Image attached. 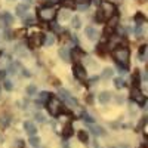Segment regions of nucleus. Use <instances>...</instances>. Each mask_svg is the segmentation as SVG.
I'll return each instance as SVG.
<instances>
[{"label":"nucleus","instance_id":"nucleus-19","mask_svg":"<svg viewBox=\"0 0 148 148\" xmlns=\"http://www.w3.org/2000/svg\"><path fill=\"white\" fill-rule=\"evenodd\" d=\"M80 25H82L80 19H79V18H73V27H74V28H79Z\"/></svg>","mask_w":148,"mask_h":148},{"label":"nucleus","instance_id":"nucleus-14","mask_svg":"<svg viewBox=\"0 0 148 148\" xmlns=\"http://www.w3.org/2000/svg\"><path fill=\"white\" fill-rule=\"evenodd\" d=\"M77 136H79V139H80L82 142H88V139H89V136H88V133H86L84 130H80V132L77 133Z\"/></svg>","mask_w":148,"mask_h":148},{"label":"nucleus","instance_id":"nucleus-24","mask_svg":"<svg viewBox=\"0 0 148 148\" xmlns=\"http://www.w3.org/2000/svg\"><path fill=\"white\" fill-rule=\"evenodd\" d=\"M89 8V3H82V5H77V9H80V10H86Z\"/></svg>","mask_w":148,"mask_h":148},{"label":"nucleus","instance_id":"nucleus-5","mask_svg":"<svg viewBox=\"0 0 148 148\" xmlns=\"http://www.w3.org/2000/svg\"><path fill=\"white\" fill-rule=\"evenodd\" d=\"M45 42V36L43 34H33L31 37H30V47H33V49H36V47H40L42 46V43Z\"/></svg>","mask_w":148,"mask_h":148},{"label":"nucleus","instance_id":"nucleus-17","mask_svg":"<svg viewBox=\"0 0 148 148\" xmlns=\"http://www.w3.org/2000/svg\"><path fill=\"white\" fill-rule=\"evenodd\" d=\"M111 76H113V70H111V68H105L104 73H102V79H110Z\"/></svg>","mask_w":148,"mask_h":148},{"label":"nucleus","instance_id":"nucleus-15","mask_svg":"<svg viewBox=\"0 0 148 148\" xmlns=\"http://www.w3.org/2000/svg\"><path fill=\"white\" fill-rule=\"evenodd\" d=\"M8 64H9V58L8 56H2V58H0V70L6 68Z\"/></svg>","mask_w":148,"mask_h":148},{"label":"nucleus","instance_id":"nucleus-25","mask_svg":"<svg viewBox=\"0 0 148 148\" xmlns=\"http://www.w3.org/2000/svg\"><path fill=\"white\" fill-rule=\"evenodd\" d=\"M40 99H42V101L49 99V93H47V92H42V93H40Z\"/></svg>","mask_w":148,"mask_h":148},{"label":"nucleus","instance_id":"nucleus-35","mask_svg":"<svg viewBox=\"0 0 148 148\" xmlns=\"http://www.w3.org/2000/svg\"><path fill=\"white\" fill-rule=\"evenodd\" d=\"M5 37H6V39H12V33H10V31L5 33Z\"/></svg>","mask_w":148,"mask_h":148},{"label":"nucleus","instance_id":"nucleus-33","mask_svg":"<svg viewBox=\"0 0 148 148\" xmlns=\"http://www.w3.org/2000/svg\"><path fill=\"white\" fill-rule=\"evenodd\" d=\"M98 19H99V21H104V16H102V14H101V10L99 12H98V16H96Z\"/></svg>","mask_w":148,"mask_h":148},{"label":"nucleus","instance_id":"nucleus-11","mask_svg":"<svg viewBox=\"0 0 148 148\" xmlns=\"http://www.w3.org/2000/svg\"><path fill=\"white\" fill-rule=\"evenodd\" d=\"M2 21L6 24V25H9V24H12V21H14V16H12L9 12H5V14L2 15Z\"/></svg>","mask_w":148,"mask_h":148},{"label":"nucleus","instance_id":"nucleus-3","mask_svg":"<svg viewBox=\"0 0 148 148\" xmlns=\"http://www.w3.org/2000/svg\"><path fill=\"white\" fill-rule=\"evenodd\" d=\"M47 110H49V113H51L52 116H58L61 111H62V104H61V101L56 99V98H49Z\"/></svg>","mask_w":148,"mask_h":148},{"label":"nucleus","instance_id":"nucleus-27","mask_svg":"<svg viewBox=\"0 0 148 148\" xmlns=\"http://www.w3.org/2000/svg\"><path fill=\"white\" fill-rule=\"evenodd\" d=\"M64 135H67V136H68V135H71V127H70V126H67V127L64 129Z\"/></svg>","mask_w":148,"mask_h":148},{"label":"nucleus","instance_id":"nucleus-21","mask_svg":"<svg viewBox=\"0 0 148 148\" xmlns=\"http://www.w3.org/2000/svg\"><path fill=\"white\" fill-rule=\"evenodd\" d=\"M24 22H25V25H34V24H36V21H34V18H25V21H24Z\"/></svg>","mask_w":148,"mask_h":148},{"label":"nucleus","instance_id":"nucleus-13","mask_svg":"<svg viewBox=\"0 0 148 148\" xmlns=\"http://www.w3.org/2000/svg\"><path fill=\"white\" fill-rule=\"evenodd\" d=\"M59 56L64 61H70V53H68L67 49H59Z\"/></svg>","mask_w":148,"mask_h":148},{"label":"nucleus","instance_id":"nucleus-16","mask_svg":"<svg viewBox=\"0 0 148 148\" xmlns=\"http://www.w3.org/2000/svg\"><path fill=\"white\" fill-rule=\"evenodd\" d=\"M45 45H47V46H51V45H53L55 43V37L53 36H46V39H45V42H43Z\"/></svg>","mask_w":148,"mask_h":148},{"label":"nucleus","instance_id":"nucleus-7","mask_svg":"<svg viewBox=\"0 0 148 148\" xmlns=\"http://www.w3.org/2000/svg\"><path fill=\"white\" fill-rule=\"evenodd\" d=\"M59 95L64 98V99H65V102H67L68 105H71V107H76V105H77L76 99H73V98H71V95H70V93H68L65 89H59Z\"/></svg>","mask_w":148,"mask_h":148},{"label":"nucleus","instance_id":"nucleus-6","mask_svg":"<svg viewBox=\"0 0 148 148\" xmlns=\"http://www.w3.org/2000/svg\"><path fill=\"white\" fill-rule=\"evenodd\" d=\"M130 96H132V99H135L138 104H144L145 102V95H142V92L139 89H133L130 92Z\"/></svg>","mask_w":148,"mask_h":148},{"label":"nucleus","instance_id":"nucleus-18","mask_svg":"<svg viewBox=\"0 0 148 148\" xmlns=\"http://www.w3.org/2000/svg\"><path fill=\"white\" fill-rule=\"evenodd\" d=\"M25 129H27V132L28 133H34L36 132V127H34V125H33V123H25Z\"/></svg>","mask_w":148,"mask_h":148},{"label":"nucleus","instance_id":"nucleus-12","mask_svg":"<svg viewBox=\"0 0 148 148\" xmlns=\"http://www.w3.org/2000/svg\"><path fill=\"white\" fill-rule=\"evenodd\" d=\"M110 98H111V95H110L108 92H102V93L99 95V101H101L102 104H105V102L110 101Z\"/></svg>","mask_w":148,"mask_h":148},{"label":"nucleus","instance_id":"nucleus-20","mask_svg":"<svg viewBox=\"0 0 148 148\" xmlns=\"http://www.w3.org/2000/svg\"><path fill=\"white\" fill-rule=\"evenodd\" d=\"M12 88H14L12 82H10V80H5V89H6V90H10Z\"/></svg>","mask_w":148,"mask_h":148},{"label":"nucleus","instance_id":"nucleus-30","mask_svg":"<svg viewBox=\"0 0 148 148\" xmlns=\"http://www.w3.org/2000/svg\"><path fill=\"white\" fill-rule=\"evenodd\" d=\"M73 56H74V59H76V61H77V59L80 58V53H79L77 51H74V52H73Z\"/></svg>","mask_w":148,"mask_h":148},{"label":"nucleus","instance_id":"nucleus-31","mask_svg":"<svg viewBox=\"0 0 148 148\" xmlns=\"http://www.w3.org/2000/svg\"><path fill=\"white\" fill-rule=\"evenodd\" d=\"M51 27H52V30H56V31L59 30V25H58L56 22H52V25H51Z\"/></svg>","mask_w":148,"mask_h":148},{"label":"nucleus","instance_id":"nucleus-29","mask_svg":"<svg viewBox=\"0 0 148 148\" xmlns=\"http://www.w3.org/2000/svg\"><path fill=\"white\" fill-rule=\"evenodd\" d=\"M68 16H70V14H68V12H65V10H64V14H61V18H62V19H67Z\"/></svg>","mask_w":148,"mask_h":148},{"label":"nucleus","instance_id":"nucleus-4","mask_svg":"<svg viewBox=\"0 0 148 148\" xmlns=\"http://www.w3.org/2000/svg\"><path fill=\"white\" fill-rule=\"evenodd\" d=\"M55 14H56V12H55L53 8H51V6L40 8V10H39V16H40L42 21H52L53 16H55Z\"/></svg>","mask_w":148,"mask_h":148},{"label":"nucleus","instance_id":"nucleus-23","mask_svg":"<svg viewBox=\"0 0 148 148\" xmlns=\"http://www.w3.org/2000/svg\"><path fill=\"white\" fill-rule=\"evenodd\" d=\"M27 93L28 95H34L36 93V86H28V88H27Z\"/></svg>","mask_w":148,"mask_h":148},{"label":"nucleus","instance_id":"nucleus-1","mask_svg":"<svg viewBox=\"0 0 148 148\" xmlns=\"http://www.w3.org/2000/svg\"><path fill=\"white\" fill-rule=\"evenodd\" d=\"M114 58L119 62V65H125L126 67L127 62H129V51L126 47H119V49L114 51Z\"/></svg>","mask_w":148,"mask_h":148},{"label":"nucleus","instance_id":"nucleus-9","mask_svg":"<svg viewBox=\"0 0 148 148\" xmlns=\"http://www.w3.org/2000/svg\"><path fill=\"white\" fill-rule=\"evenodd\" d=\"M86 36H88L90 40H96V37H98V31H96L93 27H88V28H86Z\"/></svg>","mask_w":148,"mask_h":148},{"label":"nucleus","instance_id":"nucleus-2","mask_svg":"<svg viewBox=\"0 0 148 148\" xmlns=\"http://www.w3.org/2000/svg\"><path fill=\"white\" fill-rule=\"evenodd\" d=\"M101 14H102L104 19L111 18L113 15H116V8H114V5L111 3V2H108V0H102V2H101Z\"/></svg>","mask_w":148,"mask_h":148},{"label":"nucleus","instance_id":"nucleus-22","mask_svg":"<svg viewBox=\"0 0 148 148\" xmlns=\"http://www.w3.org/2000/svg\"><path fill=\"white\" fill-rule=\"evenodd\" d=\"M145 51H147V46H142V47H141V52H139L141 61H145Z\"/></svg>","mask_w":148,"mask_h":148},{"label":"nucleus","instance_id":"nucleus-36","mask_svg":"<svg viewBox=\"0 0 148 148\" xmlns=\"http://www.w3.org/2000/svg\"><path fill=\"white\" fill-rule=\"evenodd\" d=\"M25 2H27V3H31V0H25Z\"/></svg>","mask_w":148,"mask_h":148},{"label":"nucleus","instance_id":"nucleus-32","mask_svg":"<svg viewBox=\"0 0 148 148\" xmlns=\"http://www.w3.org/2000/svg\"><path fill=\"white\" fill-rule=\"evenodd\" d=\"M30 142H31V145H34V147H37V145H39V141H37L36 138H33V139H31Z\"/></svg>","mask_w":148,"mask_h":148},{"label":"nucleus","instance_id":"nucleus-28","mask_svg":"<svg viewBox=\"0 0 148 148\" xmlns=\"http://www.w3.org/2000/svg\"><path fill=\"white\" fill-rule=\"evenodd\" d=\"M136 34H138V37H142V34H144V30H142L141 27H138V30H136Z\"/></svg>","mask_w":148,"mask_h":148},{"label":"nucleus","instance_id":"nucleus-34","mask_svg":"<svg viewBox=\"0 0 148 148\" xmlns=\"http://www.w3.org/2000/svg\"><path fill=\"white\" fill-rule=\"evenodd\" d=\"M77 5H82V3H89V0H76Z\"/></svg>","mask_w":148,"mask_h":148},{"label":"nucleus","instance_id":"nucleus-10","mask_svg":"<svg viewBox=\"0 0 148 148\" xmlns=\"http://www.w3.org/2000/svg\"><path fill=\"white\" fill-rule=\"evenodd\" d=\"M27 5H18L16 6V15L18 16H24V15H25V12H27Z\"/></svg>","mask_w":148,"mask_h":148},{"label":"nucleus","instance_id":"nucleus-26","mask_svg":"<svg viewBox=\"0 0 148 148\" xmlns=\"http://www.w3.org/2000/svg\"><path fill=\"white\" fill-rule=\"evenodd\" d=\"M114 83H116L117 88H123V80H121V79H116V80H114Z\"/></svg>","mask_w":148,"mask_h":148},{"label":"nucleus","instance_id":"nucleus-8","mask_svg":"<svg viewBox=\"0 0 148 148\" xmlns=\"http://www.w3.org/2000/svg\"><path fill=\"white\" fill-rule=\"evenodd\" d=\"M74 76H76L79 80H86L88 74H86V71H84V68L82 65H76L74 67Z\"/></svg>","mask_w":148,"mask_h":148}]
</instances>
